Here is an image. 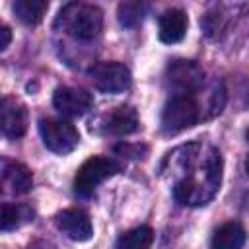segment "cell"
<instances>
[{
	"instance_id": "16",
	"label": "cell",
	"mask_w": 249,
	"mask_h": 249,
	"mask_svg": "<svg viewBox=\"0 0 249 249\" xmlns=\"http://www.w3.org/2000/svg\"><path fill=\"white\" fill-rule=\"evenodd\" d=\"M152 241H154V230L148 226H138L121 233L115 247L117 249H150Z\"/></svg>"
},
{
	"instance_id": "17",
	"label": "cell",
	"mask_w": 249,
	"mask_h": 249,
	"mask_svg": "<svg viewBox=\"0 0 249 249\" xmlns=\"http://www.w3.org/2000/svg\"><path fill=\"white\" fill-rule=\"evenodd\" d=\"M119 21L123 27H136L144 18V4L140 2H123L119 4Z\"/></svg>"
},
{
	"instance_id": "6",
	"label": "cell",
	"mask_w": 249,
	"mask_h": 249,
	"mask_svg": "<svg viewBox=\"0 0 249 249\" xmlns=\"http://www.w3.org/2000/svg\"><path fill=\"white\" fill-rule=\"evenodd\" d=\"M33 187L31 171L10 158H0V195H25Z\"/></svg>"
},
{
	"instance_id": "1",
	"label": "cell",
	"mask_w": 249,
	"mask_h": 249,
	"mask_svg": "<svg viewBox=\"0 0 249 249\" xmlns=\"http://www.w3.org/2000/svg\"><path fill=\"white\" fill-rule=\"evenodd\" d=\"M54 27L70 33L76 39L89 41L99 35L103 27V12L93 4H64L54 19Z\"/></svg>"
},
{
	"instance_id": "2",
	"label": "cell",
	"mask_w": 249,
	"mask_h": 249,
	"mask_svg": "<svg viewBox=\"0 0 249 249\" xmlns=\"http://www.w3.org/2000/svg\"><path fill=\"white\" fill-rule=\"evenodd\" d=\"M119 171H121V163L117 160L105 158V156H91L76 171L74 193L80 196H89L99 183L117 175Z\"/></svg>"
},
{
	"instance_id": "5",
	"label": "cell",
	"mask_w": 249,
	"mask_h": 249,
	"mask_svg": "<svg viewBox=\"0 0 249 249\" xmlns=\"http://www.w3.org/2000/svg\"><path fill=\"white\" fill-rule=\"evenodd\" d=\"M89 78L101 93H121L130 86V70L121 62H97L89 68Z\"/></svg>"
},
{
	"instance_id": "13",
	"label": "cell",
	"mask_w": 249,
	"mask_h": 249,
	"mask_svg": "<svg viewBox=\"0 0 249 249\" xmlns=\"http://www.w3.org/2000/svg\"><path fill=\"white\" fill-rule=\"evenodd\" d=\"M245 245V230L237 222L222 224L212 235V249H241Z\"/></svg>"
},
{
	"instance_id": "9",
	"label": "cell",
	"mask_w": 249,
	"mask_h": 249,
	"mask_svg": "<svg viewBox=\"0 0 249 249\" xmlns=\"http://www.w3.org/2000/svg\"><path fill=\"white\" fill-rule=\"evenodd\" d=\"M27 130V109L16 97H6L0 101V132L10 138H21Z\"/></svg>"
},
{
	"instance_id": "14",
	"label": "cell",
	"mask_w": 249,
	"mask_h": 249,
	"mask_svg": "<svg viewBox=\"0 0 249 249\" xmlns=\"http://www.w3.org/2000/svg\"><path fill=\"white\" fill-rule=\"evenodd\" d=\"M33 220V210L25 204H0V231L16 230Z\"/></svg>"
},
{
	"instance_id": "11",
	"label": "cell",
	"mask_w": 249,
	"mask_h": 249,
	"mask_svg": "<svg viewBox=\"0 0 249 249\" xmlns=\"http://www.w3.org/2000/svg\"><path fill=\"white\" fill-rule=\"evenodd\" d=\"M187 27H189L187 14L183 10H179V8H171V10H165L160 16L158 37L165 45H175V43L183 41V37L187 33Z\"/></svg>"
},
{
	"instance_id": "15",
	"label": "cell",
	"mask_w": 249,
	"mask_h": 249,
	"mask_svg": "<svg viewBox=\"0 0 249 249\" xmlns=\"http://www.w3.org/2000/svg\"><path fill=\"white\" fill-rule=\"evenodd\" d=\"M12 10L19 21H23L27 25H37L43 19V16L47 14L49 2H45V0H16Z\"/></svg>"
},
{
	"instance_id": "8",
	"label": "cell",
	"mask_w": 249,
	"mask_h": 249,
	"mask_svg": "<svg viewBox=\"0 0 249 249\" xmlns=\"http://www.w3.org/2000/svg\"><path fill=\"white\" fill-rule=\"evenodd\" d=\"M204 72L193 60H173L167 66V82L179 91L177 95H189L202 86Z\"/></svg>"
},
{
	"instance_id": "18",
	"label": "cell",
	"mask_w": 249,
	"mask_h": 249,
	"mask_svg": "<svg viewBox=\"0 0 249 249\" xmlns=\"http://www.w3.org/2000/svg\"><path fill=\"white\" fill-rule=\"evenodd\" d=\"M117 152H121L123 156H130V158H140V146H128V144H119L115 148Z\"/></svg>"
},
{
	"instance_id": "3",
	"label": "cell",
	"mask_w": 249,
	"mask_h": 249,
	"mask_svg": "<svg viewBox=\"0 0 249 249\" xmlns=\"http://www.w3.org/2000/svg\"><path fill=\"white\" fill-rule=\"evenodd\" d=\"M39 134H41L45 148L58 156H66V154L74 152L76 146L80 144L78 128L70 121H64V119H53V117L41 119Z\"/></svg>"
},
{
	"instance_id": "19",
	"label": "cell",
	"mask_w": 249,
	"mask_h": 249,
	"mask_svg": "<svg viewBox=\"0 0 249 249\" xmlns=\"http://www.w3.org/2000/svg\"><path fill=\"white\" fill-rule=\"evenodd\" d=\"M12 43V29L8 25H0V53Z\"/></svg>"
},
{
	"instance_id": "12",
	"label": "cell",
	"mask_w": 249,
	"mask_h": 249,
	"mask_svg": "<svg viewBox=\"0 0 249 249\" xmlns=\"http://www.w3.org/2000/svg\"><path fill=\"white\" fill-rule=\"evenodd\" d=\"M138 115L132 107L128 105H121L117 107L115 111H111V115L107 117V130L111 134H117V136H126V134H132L138 130Z\"/></svg>"
},
{
	"instance_id": "4",
	"label": "cell",
	"mask_w": 249,
	"mask_h": 249,
	"mask_svg": "<svg viewBox=\"0 0 249 249\" xmlns=\"http://www.w3.org/2000/svg\"><path fill=\"white\" fill-rule=\"evenodd\" d=\"M198 121V105L191 95H173L161 111V130L165 134H177Z\"/></svg>"
},
{
	"instance_id": "10",
	"label": "cell",
	"mask_w": 249,
	"mask_h": 249,
	"mask_svg": "<svg viewBox=\"0 0 249 249\" xmlns=\"http://www.w3.org/2000/svg\"><path fill=\"white\" fill-rule=\"evenodd\" d=\"M56 228L66 233L72 241H88L93 235V226L89 216L80 208H66L54 216Z\"/></svg>"
},
{
	"instance_id": "7",
	"label": "cell",
	"mask_w": 249,
	"mask_h": 249,
	"mask_svg": "<svg viewBox=\"0 0 249 249\" xmlns=\"http://www.w3.org/2000/svg\"><path fill=\"white\" fill-rule=\"evenodd\" d=\"M53 105L64 117H82V115H86L91 109L93 97H91L89 91H86L82 88L62 86V88L54 89Z\"/></svg>"
},
{
	"instance_id": "20",
	"label": "cell",
	"mask_w": 249,
	"mask_h": 249,
	"mask_svg": "<svg viewBox=\"0 0 249 249\" xmlns=\"http://www.w3.org/2000/svg\"><path fill=\"white\" fill-rule=\"evenodd\" d=\"M27 249H53L49 243H43V241H37V243H33V245H29Z\"/></svg>"
}]
</instances>
